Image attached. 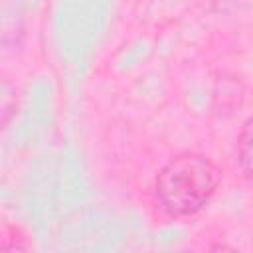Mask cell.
I'll return each instance as SVG.
<instances>
[{"label": "cell", "instance_id": "obj_1", "mask_svg": "<svg viewBox=\"0 0 253 253\" xmlns=\"http://www.w3.org/2000/svg\"><path fill=\"white\" fill-rule=\"evenodd\" d=\"M219 184L215 164L196 152H184L170 158L156 176V198L174 217L190 215L202 210Z\"/></svg>", "mask_w": 253, "mask_h": 253}, {"label": "cell", "instance_id": "obj_2", "mask_svg": "<svg viewBox=\"0 0 253 253\" xmlns=\"http://www.w3.org/2000/svg\"><path fill=\"white\" fill-rule=\"evenodd\" d=\"M237 158L245 178L253 182V115L241 126V132L237 138Z\"/></svg>", "mask_w": 253, "mask_h": 253}]
</instances>
